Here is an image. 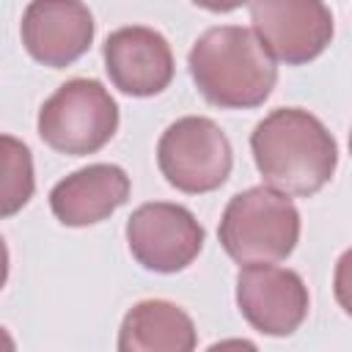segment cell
Masks as SVG:
<instances>
[{"label":"cell","mask_w":352,"mask_h":352,"mask_svg":"<svg viewBox=\"0 0 352 352\" xmlns=\"http://www.w3.org/2000/svg\"><path fill=\"white\" fill-rule=\"evenodd\" d=\"M250 146L267 184L286 195H311L322 190L336 170V143L330 132L297 107L270 113L256 126Z\"/></svg>","instance_id":"6da1fadb"},{"label":"cell","mask_w":352,"mask_h":352,"mask_svg":"<svg viewBox=\"0 0 352 352\" xmlns=\"http://www.w3.org/2000/svg\"><path fill=\"white\" fill-rule=\"evenodd\" d=\"M190 72L201 94L220 107H256L275 85V60L258 33L248 28H212L192 52Z\"/></svg>","instance_id":"7a4b0ae2"},{"label":"cell","mask_w":352,"mask_h":352,"mask_svg":"<svg viewBox=\"0 0 352 352\" xmlns=\"http://www.w3.org/2000/svg\"><path fill=\"white\" fill-rule=\"evenodd\" d=\"M297 236L300 214L286 192L275 187H253L234 195L220 223V242L239 264L286 258Z\"/></svg>","instance_id":"3957f363"},{"label":"cell","mask_w":352,"mask_h":352,"mask_svg":"<svg viewBox=\"0 0 352 352\" xmlns=\"http://www.w3.org/2000/svg\"><path fill=\"white\" fill-rule=\"evenodd\" d=\"M118 126V110L96 80L60 85L38 113L41 138L63 154H91L102 148Z\"/></svg>","instance_id":"277c9868"},{"label":"cell","mask_w":352,"mask_h":352,"mask_svg":"<svg viewBox=\"0 0 352 352\" xmlns=\"http://www.w3.org/2000/svg\"><path fill=\"white\" fill-rule=\"evenodd\" d=\"M157 157L165 179L184 192L214 190L231 170V146L209 118H182L170 124Z\"/></svg>","instance_id":"5b68a950"},{"label":"cell","mask_w":352,"mask_h":352,"mask_svg":"<svg viewBox=\"0 0 352 352\" xmlns=\"http://www.w3.org/2000/svg\"><path fill=\"white\" fill-rule=\"evenodd\" d=\"M253 28L272 58L305 63L333 38V16L322 0H253Z\"/></svg>","instance_id":"8992f818"},{"label":"cell","mask_w":352,"mask_h":352,"mask_svg":"<svg viewBox=\"0 0 352 352\" xmlns=\"http://www.w3.org/2000/svg\"><path fill=\"white\" fill-rule=\"evenodd\" d=\"M236 302L245 319L267 336L294 333L308 314V292L300 275L270 261L245 264L239 270Z\"/></svg>","instance_id":"52a82bcc"},{"label":"cell","mask_w":352,"mask_h":352,"mask_svg":"<svg viewBox=\"0 0 352 352\" xmlns=\"http://www.w3.org/2000/svg\"><path fill=\"white\" fill-rule=\"evenodd\" d=\"M132 256L154 272L184 270L204 245L198 220L176 204H146L126 226Z\"/></svg>","instance_id":"ba28073f"},{"label":"cell","mask_w":352,"mask_h":352,"mask_svg":"<svg viewBox=\"0 0 352 352\" xmlns=\"http://www.w3.org/2000/svg\"><path fill=\"white\" fill-rule=\"evenodd\" d=\"M94 38L91 11L80 0H33L22 16L28 52L47 66H69Z\"/></svg>","instance_id":"9c48e42d"},{"label":"cell","mask_w":352,"mask_h":352,"mask_svg":"<svg viewBox=\"0 0 352 352\" xmlns=\"http://www.w3.org/2000/svg\"><path fill=\"white\" fill-rule=\"evenodd\" d=\"M104 66L110 80L132 96L160 94L173 77L168 41L151 28H121L104 41Z\"/></svg>","instance_id":"30bf717a"},{"label":"cell","mask_w":352,"mask_h":352,"mask_svg":"<svg viewBox=\"0 0 352 352\" xmlns=\"http://www.w3.org/2000/svg\"><path fill=\"white\" fill-rule=\"evenodd\" d=\"M129 195V179L116 165H91L63 179L52 195V212L66 226H91L116 212Z\"/></svg>","instance_id":"8fae6325"},{"label":"cell","mask_w":352,"mask_h":352,"mask_svg":"<svg viewBox=\"0 0 352 352\" xmlns=\"http://www.w3.org/2000/svg\"><path fill=\"white\" fill-rule=\"evenodd\" d=\"M195 346V330L190 316L162 300L135 305L124 324L118 349L124 352H187Z\"/></svg>","instance_id":"7c38bea8"},{"label":"cell","mask_w":352,"mask_h":352,"mask_svg":"<svg viewBox=\"0 0 352 352\" xmlns=\"http://www.w3.org/2000/svg\"><path fill=\"white\" fill-rule=\"evenodd\" d=\"M33 192V162L30 151L14 140L3 138V192H0V209L3 214H14L28 204Z\"/></svg>","instance_id":"4fadbf2b"},{"label":"cell","mask_w":352,"mask_h":352,"mask_svg":"<svg viewBox=\"0 0 352 352\" xmlns=\"http://www.w3.org/2000/svg\"><path fill=\"white\" fill-rule=\"evenodd\" d=\"M336 300L352 316V250H346L338 258V267H336Z\"/></svg>","instance_id":"5bb4252c"},{"label":"cell","mask_w":352,"mask_h":352,"mask_svg":"<svg viewBox=\"0 0 352 352\" xmlns=\"http://www.w3.org/2000/svg\"><path fill=\"white\" fill-rule=\"evenodd\" d=\"M192 3L195 6H204L209 11H234V8H239L248 0H192Z\"/></svg>","instance_id":"9a60e30c"},{"label":"cell","mask_w":352,"mask_h":352,"mask_svg":"<svg viewBox=\"0 0 352 352\" xmlns=\"http://www.w3.org/2000/svg\"><path fill=\"white\" fill-rule=\"evenodd\" d=\"M349 148H352V135H349Z\"/></svg>","instance_id":"2e32d148"}]
</instances>
